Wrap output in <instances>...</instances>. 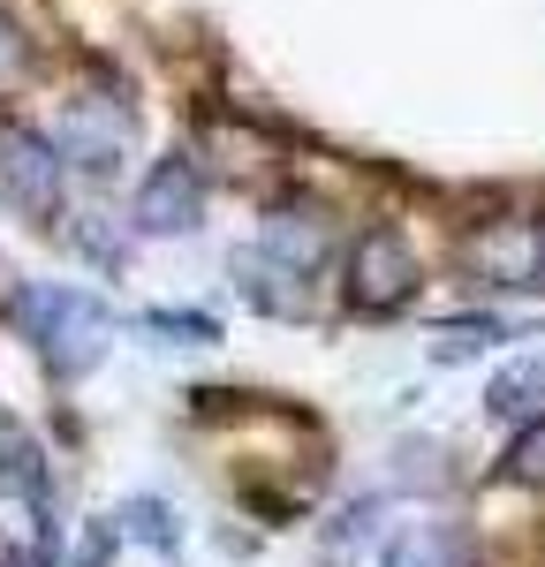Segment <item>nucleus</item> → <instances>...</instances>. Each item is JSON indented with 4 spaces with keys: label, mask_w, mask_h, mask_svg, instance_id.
Instances as JSON below:
<instances>
[{
    "label": "nucleus",
    "mask_w": 545,
    "mask_h": 567,
    "mask_svg": "<svg viewBox=\"0 0 545 567\" xmlns=\"http://www.w3.org/2000/svg\"><path fill=\"white\" fill-rule=\"evenodd\" d=\"M61 144L31 122H0V205L31 219V227H53L61 219Z\"/></svg>",
    "instance_id": "f257e3e1"
},
{
    "label": "nucleus",
    "mask_w": 545,
    "mask_h": 567,
    "mask_svg": "<svg viewBox=\"0 0 545 567\" xmlns=\"http://www.w3.org/2000/svg\"><path fill=\"white\" fill-rule=\"evenodd\" d=\"M417 296V250H409L402 227H363L357 250H349V303L387 318Z\"/></svg>",
    "instance_id": "f03ea898"
},
{
    "label": "nucleus",
    "mask_w": 545,
    "mask_h": 567,
    "mask_svg": "<svg viewBox=\"0 0 545 567\" xmlns=\"http://www.w3.org/2000/svg\"><path fill=\"white\" fill-rule=\"evenodd\" d=\"M470 272L485 288H538L545 280V227L538 219H493L470 235Z\"/></svg>",
    "instance_id": "7ed1b4c3"
},
{
    "label": "nucleus",
    "mask_w": 545,
    "mask_h": 567,
    "mask_svg": "<svg viewBox=\"0 0 545 567\" xmlns=\"http://www.w3.org/2000/svg\"><path fill=\"white\" fill-rule=\"evenodd\" d=\"M197 213H205V175L189 159H160L136 189V219L152 235H182V227H197Z\"/></svg>",
    "instance_id": "20e7f679"
},
{
    "label": "nucleus",
    "mask_w": 545,
    "mask_h": 567,
    "mask_svg": "<svg viewBox=\"0 0 545 567\" xmlns=\"http://www.w3.org/2000/svg\"><path fill=\"white\" fill-rule=\"evenodd\" d=\"M266 250L288 265V272H318V265H326V250H333V235H326V219L304 205V213H272Z\"/></svg>",
    "instance_id": "39448f33"
},
{
    "label": "nucleus",
    "mask_w": 545,
    "mask_h": 567,
    "mask_svg": "<svg viewBox=\"0 0 545 567\" xmlns=\"http://www.w3.org/2000/svg\"><path fill=\"white\" fill-rule=\"evenodd\" d=\"M493 409H500V416L538 409V416H545V355H523V363L500 371V379H493Z\"/></svg>",
    "instance_id": "423d86ee"
},
{
    "label": "nucleus",
    "mask_w": 545,
    "mask_h": 567,
    "mask_svg": "<svg viewBox=\"0 0 545 567\" xmlns=\"http://www.w3.org/2000/svg\"><path fill=\"white\" fill-rule=\"evenodd\" d=\"M23 61H31V45L16 39V23H8V16H0V76H16V69H23Z\"/></svg>",
    "instance_id": "0eeeda50"
},
{
    "label": "nucleus",
    "mask_w": 545,
    "mask_h": 567,
    "mask_svg": "<svg viewBox=\"0 0 545 567\" xmlns=\"http://www.w3.org/2000/svg\"><path fill=\"white\" fill-rule=\"evenodd\" d=\"M515 477H545V432H531L515 446Z\"/></svg>",
    "instance_id": "6e6552de"
},
{
    "label": "nucleus",
    "mask_w": 545,
    "mask_h": 567,
    "mask_svg": "<svg viewBox=\"0 0 545 567\" xmlns=\"http://www.w3.org/2000/svg\"><path fill=\"white\" fill-rule=\"evenodd\" d=\"M538 288H545V280H538Z\"/></svg>",
    "instance_id": "1a4fd4ad"
}]
</instances>
